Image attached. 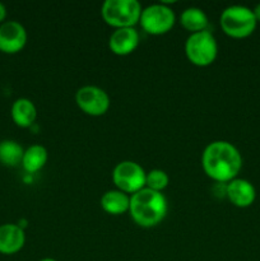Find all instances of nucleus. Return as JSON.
I'll return each mask as SVG.
<instances>
[{"mask_svg":"<svg viewBox=\"0 0 260 261\" xmlns=\"http://www.w3.org/2000/svg\"><path fill=\"white\" fill-rule=\"evenodd\" d=\"M12 119L20 127H31L37 119V110L28 98H18L12 106Z\"/></svg>","mask_w":260,"mask_h":261,"instance_id":"obj_13","label":"nucleus"},{"mask_svg":"<svg viewBox=\"0 0 260 261\" xmlns=\"http://www.w3.org/2000/svg\"><path fill=\"white\" fill-rule=\"evenodd\" d=\"M101 206L107 214L120 216L129 212L130 198L120 190L106 191L101 198Z\"/></svg>","mask_w":260,"mask_h":261,"instance_id":"obj_14","label":"nucleus"},{"mask_svg":"<svg viewBox=\"0 0 260 261\" xmlns=\"http://www.w3.org/2000/svg\"><path fill=\"white\" fill-rule=\"evenodd\" d=\"M7 18V8L3 3H0V23Z\"/></svg>","mask_w":260,"mask_h":261,"instance_id":"obj_19","label":"nucleus"},{"mask_svg":"<svg viewBox=\"0 0 260 261\" xmlns=\"http://www.w3.org/2000/svg\"><path fill=\"white\" fill-rule=\"evenodd\" d=\"M226 198L237 208H247L255 201L256 190L250 181L235 178L227 184Z\"/></svg>","mask_w":260,"mask_h":261,"instance_id":"obj_10","label":"nucleus"},{"mask_svg":"<svg viewBox=\"0 0 260 261\" xmlns=\"http://www.w3.org/2000/svg\"><path fill=\"white\" fill-rule=\"evenodd\" d=\"M168 182H170V177L167 173L158 168L149 171L145 176V188L157 191V193H162L168 186Z\"/></svg>","mask_w":260,"mask_h":261,"instance_id":"obj_18","label":"nucleus"},{"mask_svg":"<svg viewBox=\"0 0 260 261\" xmlns=\"http://www.w3.org/2000/svg\"><path fill=\"white\" fill-rule=\"evenodd\" d=\"M252 12H254V15H255V18H256L257 22H260V3L259 4H256V7L252 9Z\"/></svg>","mask_w":260,"mask_h":261,"instance_id":"obj_20","label":"nucleus"},{"mask_svg":"<svg viewBox=\"0 0 260 261\" xmlns=\"http://www.w3.org/2000/svg\"><path fill=\"white\" fill-rule=\"evenodd\" d=\"M41 261H56L55 259H50V257H46V259H42Z\"/></svg>","mask_w":260,"mask_h":261,"instance_id":"obj_21","label":"nucleus"},{"mask_svg":"<svg viewBox=\"0 0 260 261\" xmlns=\"http://www.w3.org/2000/svg\"><path fill=\"white\" fill-rule=\"evenodd\" d=\"M219 23L227 36L232 38H245L254 32L257 20L249 7L231 5L222 12Z\"/></svg>","mask_w":260,"mask_h":261,"instance_id":"obj_3","label":"nucleus"},{"mask_svg":"<svg viewBox=\"0 0 260 261\" xmlns=\"http://www.w3.org/2000/svg\"><path fill=\"white\" fill-rule=\"evenodd\" d=\"M25 242L24 229L18 224H3L0 226V254L13 255L22 250Z\"/></svg>","mask_w":260,"mask_h":261,"instance_id":"obj_12","label":"nucleus"},{"mask_svg":"<svg viewBox=\"0 0 260 261\" xmlns=\"http://www.w3.org/2000/svg\"><path fill=\"white\" fill-rule=\"evenodd\" d=\"M47 149H46L43 145H31L28 149L24 150V154H23V168H24L28 173L38 172V171L42 170V168L45 167L46 162H47Z\"/></svg>","mask_w":260,"mask_h":261,"instance_id":"obj_15","label":"nucleus"},{"mask_svg":"<svg viewBox=\"0 0 260 261\" xmlns=\"http://www.w3.org/2000/svg\"><path fill=\"white\" fill-rule=\"evenodd\" d=\"M75 102L79 109L89 116H102L110 109V97L102 88L84 86L75 93Z\"/></svg>","mask_w":260,"mask_h":261,"instance_id":"obj_8","label":"nucleus"},{"mask_svg":"<svg viewBox=\"0 0 260 261\" xmlns=\"http://www.w3.org/2000/svg\"><path fill=\"white\" fill-rule=\"evenodd\" d=\"M142 10L138 0H106L102 5L101 14L107 24L117 30L134 27L139 23Z\"/></svg>","mask_w":260,"mask_h":261,"instance_id":"obj_4","label":"nucleus"},{"mask_svg":"<svg viewBox=\"0 0 260 261\" xmlns=\"http://www.w3.org/2000/svg\"><path fill=\"white\" fill-rule=\"evenodd\" d=\"M175 20L173 10L165 3H160L143 9L139 22L145 32L153 36H160L170 32L175 24Z\"/></svg>","mask_w":260,"mask_h":261,"instance_id":"obj_6","label":"nucleus"},{"mask_svg":"<svg viewBox=\"0 0 260 261\" xmlns=\"http://www.w3.org/2000/svg\"><path fill=\"white\" fill-rule=\"evenodd\" d=\"M145 176L143 167L133 161H122L112 171V181L117 190L132 195L145 188Z\"/></svg>","mask_w":260,"mask_h":261,"instance_id":"obj_7","label":"nucleus"},{"mask_svg":"<svg viewBox=\"0 0 260 261\" xmlns=\"http://www.w3.org/2000/svg\"><path fill=\"white\" fill-rule=\"evenodd\" d=\"M139 45V33L134 27L117 28L110 36V50L119 56L132 54Z\"/></svg>","mask_w":260,"mask_h":261,"instance_id":"obj_11","label":"nucleus"},{"mask_svg":"<svg viewBox=\"0 0 260 261\" xmlns=\"http://www.w3.org/2000/svg\"><path fill=\"white\" fill-rule=\"evenodd\" d=\"M201 166L208 177L218 184L237 178L242 168V155L232 143L217 140L208 144L201 155Z\"/></svg>","mask_w":260,"mask_h":261,"instance_id":"obj_1","label":"nucleus"},{"mask_svg":"<svg viewBox=\"0 0 260 261\" xmlns=\"http://www.w3.org/2000/svg\"><path fill=\"white\" fill-rule=\"evenodd\" d=\"M167 211V199L162 193L144 188L130 196V216L140 227H155L166 218Z\"/></svg>","mask_w":260,"mask_h":261,"instance_id":"obj_2","label":"nucleus"},{"mask_svg":"<svg viewBox=\"0 0 260 261\" xmlns=\"http://www.w3.org/2000/svg\"><path fill=\"white\" fill-rule=\"evenodd\" d=\"M24 150L14 140L0 142V163L8 167H15L22 163Z\"/></svg>","mask_w":260,"mask_h":261,"instance_id":"obj_17","label":"nucleus"},{"mask_svg":"<svg viewBox=\"0 0 260 261\" xmlns=\"http://www.w3.org/2000/svg\"><path fill=\"white\" fill-rule=\"evenodd\" d=\"M185 54L191 64L204 68L217 59L218 43L209 31L191 33L185 42Z\"/></svg>","mask_w":260,"mask_h":261,"instance_id":"obj_5","label":"nucleus"},{"mask_svg":"<svg viewBox=\"0 0 260 261\" xmlns=\"http://www.w3.org/2000/svg\"><path fill=\"white\" fill-rule=\"evenodd\" d=\"M180 23L191 35V33L206 31V27H208V17H206V14L200 8L191 7L181 13Z\"/></svg>","mask_w":260,"mask_h":261,"instance_id":"obj_16","label":"nucleus"},{"mask_svg":"<svg viewBox=\"0 0 260 261\" xmlns=\"http://www.w3.org/2000/svg\"><path fill=\"white\" fill-rule=\"evenodd\" d=\"M27 43V31L17 20H8L0 25V51L17 54Z\"/></svg>","mask_w":260,"mask_h":261,"instance_id":"obj_9","label":"nucleus"}]
</instances>
